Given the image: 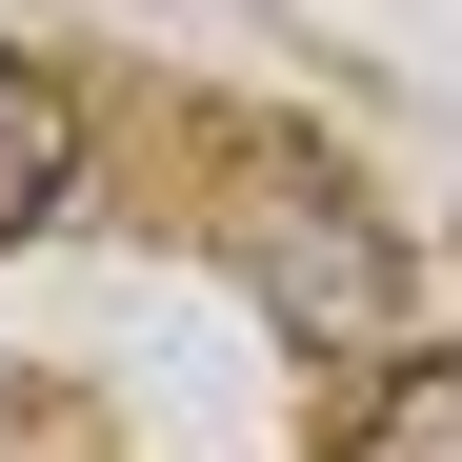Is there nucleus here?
Listing matches in <instances>:
<instances>
[{
    "label": "nucleus",
    "instance_id": "3",
    "mask_svg": "<svg viewBox=\"0 0 462 462\" xmlns=\"http://www.w3.org/2000/svg\"><path fill=\"white\" fill-rule=\"evenodd\" d=\"M342 462H462V362H382V402L342 422Z\"/></svg>",
    "mask_w": 462,
    "mask_h": 462
},
{
    "label": "nucleus",
    "instance_id": "1",
    "mask_svg": "<svg viewBox=\"0 0 462 462\" xmlns=\"http://www.w3.org/2000/svg\"><path fill=\"white\" fill-rule=\"evenodd\" d=\"M221 242L262 262V301H282V322H382V301H402V242H382V221H362V181H322L301 141H242Z\"/></svg>",
    "mask_w": 462,
    "mask_h": 462
},
{
    "label": "nucleus",
    "instance_id": "2",
    "mask_svg": "<svg viewBox=\"0 0 462 462\" xmlns=\"http://www.w3.org/2000/svg\"><path fill=\"white\" fill-rule=\"evenodd\" d=\"M60 162H81V101H60L41 60H0V242H21V221L60 201Z\"/></svg>",
    "mask_w": 462,
    "mask_h": 462
}]
</instances>
